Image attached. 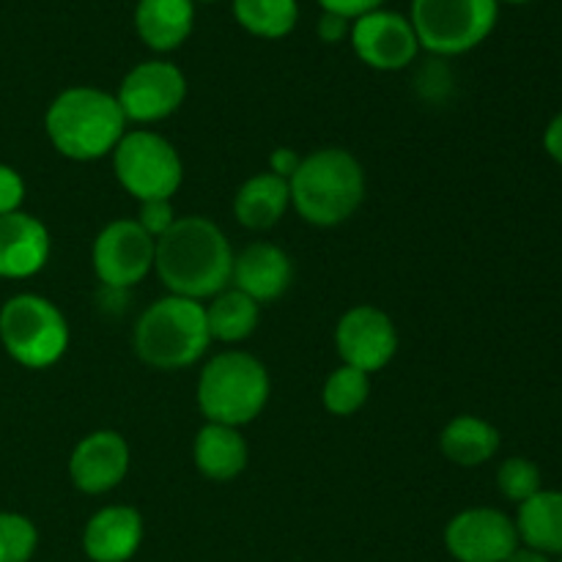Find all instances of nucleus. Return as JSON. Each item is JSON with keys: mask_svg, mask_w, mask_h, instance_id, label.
<instances>
[{"mask_svg": "<svg viewBox=\"0 0 562 562\" xmlns=\"http://www.w3.org/2000/svg\"><path fill=\"white\" fill-rule=\"evenodd\" d=\"M349 20H344V16L338 14H329V11H322V16H318V25H316V33L322 42L327 44H338L344 42L346 36H349Z\"/></svg>", "mask_w": 562, "mask_h": 562, "instance_id": "31", "label": "nucleus"}, {"mask_svg": "<svg viewBox=\"0 0 562 562\" xmlns=\"http://www.w3.org/2000/svg\"><path fill=\"white\" fill-rule=\"evenodd\" d=\"M187 97V77L170 60H143L121 80L119 108L126 121L154 124L181 108Z\"/></svg>", "mask_w": 562, "mask_h": 562, "instance_id": "10", "label": "nucleus"}, {"mask_svg": "<svg viewBox=\"0 0 562 562\" xmlns=\"http://www.w3.org/2000/svg\"><path fill=\"white\" fill-rule=\"evenodd\" d=\"M119 184L137 201H170L184 179V165L173 143L148 130L126 132L113 148Z\"/></svg>", "mask_w": 562, "mask_h": 562, "instance_id": "8", "label": "nucleus"}, {"mask_svg": "<svg viewBox=\"0 0 562 562\" xmlns=\"http://www.w3.org/2000/svg\"><path fill=\"white\" fill-rule=\"evenodd\" d=\"M368 393H371V379H368V373L357 371L351 366H340L324 382L322 401L333 415L349 417L366 404Z\"/></svg>", "mask_w": 562, "mask_h": 562, "instance_id": "25", "label": "nucleus"}, {"mask_svg": "<svg viewBox=\"0 0 562 562\" xmlns=\"http://www.w3.org/2000/svg\"><path fill=\"white\" fill-rule=\"evenodd\" d=\"M445 547L459 562H505L521 547L516 521L497 508H470L445 527Z\"/></svg>", "mask_w": 562, "mask_h": 562, "instance_id": "11", "label": "nucleus"}, {"mask_svg": "<svg viewBox=\"0 0 562 562\" xmlns=\"http://www.w3.org/2000/svg\"><path fill=\"white\" fill-rule=\"evenodd\" d=\"M291 206L305 223L333 228L346 223L366 198V173L357 157L346 148H318L302 157L289 179Z\"/></svg>", "mask_w": 562, "mask_h": 562, "instance_id": "3", "label": "nucleus"}, {"mask_svg": "<svg viewBox=\"0 0 562 562\" xmlns=\"http://www.w3.org/2000/svg\"><path fill=\"white\" fill-rule=\"evenodd\" d=\"M22 201H25V181L14 168L0 162V217L20 212Z\"/></svg>", "mask_w": 562, "mask_h": 562, "instance_id": "29", "label": "nucleus"}, {"mask_svg": "<svg viewBox=\"0 0 562 562\" xmlns=\"http://www.w3.org/2000/svg\"><path fill=\"white\" fill-rule=\"evenodd\" d=\"M234 250L223 228L209 217H176L157 239L154 269L165 289L187 300H212L231 285Z\"/></svg>", "mask_w": 562, "mask_h": 562, "instance_id": "1", "label": "nucleus"}, {"mask_svg": "<svg viewBox=\"0 0 562 562\" xmlns=\"http://www.w3.org/2000/svg\"><path fill=\"white\" fill-rule=\"evenodd\" d=\"M445 459L459 467H481L499 450V431L488 420L475 415H461L445 426L439 437Z\"/></svg>", "mask_w": 562, "mask_h": 562, "instance_id": "22", "label": "nucleus"}, {"mask_svg": "<svg viewBox=\"0 0 562 562\" xmlns=\"http://www.w3.org/2000/svg\"><path fill=\"white\" fill-rule=\"evenodd\" d=\"M302 157L294 151V148H274L272 157H269V170H272L274 176H280V179L289 181L291 176L296 173V168H300Z\"/></svg>", "mask_w": 562, "mask_h": 562, "instance_id": "32", "label": "nucleus"}, {"mask_svg": "<svg viewBox=\"0 0 562 562\" xmlns=\"http://www.w3.org/2000/svg\"><path fill=\"white\" fill-rule=\"evenodd\" d=\"M499 20L497 0H412L409 22L420 49L464 55L486 42Z\"/></svg>", "mask_w": 562, "mask_h": 562, "instance_id": "7", "label": "nucleus"}, {"mask_svg": "<svg viewBox=\"0 0 562 562\" xmlns=\"http://www.w3.org/2000/svg\"><path fill=\"white\" fill-rule=\"evenodd\" d=\"M335 346L344 366L368 373L382 371L398 351V333L393 318L373 305H357L340 316L335 327Z\"/></svg>", "mask_w": 562, "mask_h": 562, "instance_id": "13", "label": "nucleus"}, {"mask_svg": "<svg viewBox=\"0 0 562 562\" xmlns=\"http://www.w3.org/2000/svg\"><path fill=\"white\" fill-rule=\"evenodd\" d=\"M516 532L525 547L562 558V492H538L519 505Z\"/></svg>", "mask_w": 562, "mask_h": 562, "instance_id": "21", "label": "nucleus"}, {"mask_svg": "<svg viewBox=\"0 0 562 562\" xmlns=\"http://www.w3.org/2000/svg\"><path fill=\"white\" fill-rule=\"evenodd\" d=\"M192 3H217V0H192Z\"/></svg>", "mask_w": 562, "mask_h": 562, "instance_id": "36", "label": "nucleus"}, {"mask_svg": "<svg viewBox=\"0 0 562 562\" xmlns=\"http://www.w3.org/2000/svg\"><path fill=\"white\" fill-rule=\"evenodd\" d=\"M322 11L338 14L344 20H360V16L371 14V11L384 9V0H316Z\"/></svg>", "mask_w": 562, "mask_h": 562, "instance_id": "30", "label": "nucleus"}, {"mask_svg": "<svg viewBox=\"0 0 562 562\" xmlns=\"http://www.w3.org/2000/svg\"><path fill=\"white\" fill-rule=\"evenodd\" d=\"M38 547V532L27 516L0 514V562H27Z\"/></svg>", "mask_w": 562, "mask_h": 562, "instance_id": "26", "label": "nucleus"}, {"mask_svg": "<svg viewBox=\"0 0 562 562\" xmlns=\"http://www.w3.org/2000/svg\"><path fill=\"white\" fill-rule=\"evenodd\" d=\"M231 9L234 20L258 38H283L300 22L296 0H231Z\"/></svg>", "mask_w": 562, "mask_h": 562, "instance_id": "24", "label": "nucleus"}, {"mask_svg": "<svg viewBox=\"0 0 562 562\" xmlns=\"http://www.w3.org/2000/svg\"><path fill=\"white\" fill-rule=\"evenodd\" d=\"M269 373L247 351L212 357L198 379V406L209 423L239 428L256 420L269 401Z\"/></svg>", "mask_w": 562, "mask_h": 562, "instance_id": "5", "label": "nucleus"}, {"mask_svg": "<svg viewBox=\"0 0 562 562\" xmlns=\"http://www.w3.org/2000/svg\"><path fill=\"white\" fill-rule=\"evenodd\" d=\"M0 340L11 360L42 371L64 357L69 346V324L44 296L16 294L0 307Z\"/></svg>", "mask_w": 562, "mask_h": 562, "instance_id": "6", "label": "nucleus"}, {"mask_svg": "<svg viewBox=\"0 0 562 562\" xmlns=\"http://www.w3.org/2000/svg\"><path fill=\"white\" fill-rule=\"evenodd\" d=\"M349 38L357 58L379 71L406 69L420 53V42L409 16L390 9H376L355 20Z\"/></svg>", "mask_w": 562, "mask_h": 562, "instance_id": "12", "label": "nucleus"}, {"mask_svg": "<svg viewBox=\"0 0 562 562\" xmlns=\"http://www.w3.org/2000/svg\"><path fill=\"white\" fill-rule=\"evenodd\" d=\"M143 543V516L130 505L97 510L82 530V549L91 562H126Z\"/></svg>", "mask_w": 562, "mask_h": 562, "instance_id": "17", "label": "nucleus"}, {"mask_svg": "<svg viewBox=\"0 0 562 562\" xmlns=\"http://www.w3.org/2000/svg\"><path fill=\"white\" fill-rule=\"evenodd\" d=\"M44 126L55 151L75 162H91L113 154L126 135V119L115 93L91 86L60 91L47 108Z\"/></svg>", "mask_w": 562, "mask_h": 562, "instance_id": "2", "label": "nucleus"}, {"mask_svg": "<svg viewBox=\"0 0 562 562\" xmlns=\"http://www.w3.org/2000/svg\"><path fill=\"white\" fill-rule=\"evenodd\" d=\"M560 562H562V560H560Z\"/></svg>", "mask_w": 562, "mask_h": 562, "instance_id": "37", "label": "nucleus"}, {"mask_svg": "<svg viewBox=\"0 0 562 562\" xmlns=\"http://www.w3.org/2000/svg\"><path fill=\"white\" fill-rule=\"evenodd\" d=\"M212 335L206 307L187 296L168 294L148 305L135 324V351L157 371H181L206 355Z\"/></svg>", "mask_w": 562, "mask_h": 562, "instance_id": "4", "label": "nucleus"}, {"mask_svg": "<svg viewBox=\"0 0 562 562\" xmlns=\"http://www.w3.org/2000/svg\"><path fill=\"white\" fill-rule=\"evenodd\" d=\"M130 472V445L119 431H93L75 445L69 475L82 494L113 492Z\"/></svg>", "mask_w": 562, "mask_h": 562, "instance_id": "14", "label": "nucleus"}, {"mask_svg": "<svg viewBox=\"0 0 562 562\" xmlns=\"http://www.w3.org/2000/svg\"><path fill=\"white\" fill-rule=\"evenodd\" d=\"M291 283H294V263L289 252L280 250L278 245L256 241L234 258L231 285L258 305L280 300L291 289Z\"/></svg>", "mask_w": 562, "mask_h": 562, "instance_id": "15", "label": "nucleus"}, {"mask_svg": "<svg viewBox=\"0 0 562 562\" xmlns=\"http://www.w3.org/2000/svg\"><path fill=\"white\" fill-rule=\"evenodd\" d=\"M497 488L510 503H527L541 492V470L525 456H514L497 470Z\"/></svg>", "mask_w": 562, "mask_h": 562, "instance_id": "27", "label": "nucleus"}, {"mask_svg": "<svg viewBox=\"0 0 562 562\" xmlns=\"http://www.w3.org/2000/svg\"><path fill=\"white\" fill-rule=\"evenodd\" d=\"M137 223L143 225L148 236L159 239L162 234H168L170 225L176 223V214H173V203L170 201H146L140 203V217Z\"/></svg>", "mask_w": 562, "mask_h": 562, "instance_id": "28", "label": "nucleus"}, {"mask_svg": "<svg viewBox=\"0 0 562 562\" xmlns=\"http://www.w3.org/2000/svg\"><path fill=\"white\" fill-rule=\"evenodd\" d=\"M206 307V324L212 340H223V344H239V340L250 338L258 327V302H252L250 296L241 294L236 289L220 291L217 296H212V305Z\"/></svg>", "mask_w": 562, "mask_h": 562, "instance_id": "23", "label": "nucleus"}, {"mask_svg": "<svg viewBox=\"0 0 562 562\" xmlns=\"http://www.w3.org/2000/svg\"><path fill=\"white\" fill-rule=\"evenodd\" d=\"M497 3H530V0H497Z\"/></svg>", "mask_w": 562, "mask_h": 562, "instance_id": "35", "label": "nucleus"}, {"mask_svg": "<svg viewBox=\"0 0 562 562\" xmlns=\"http://www.w3.org/2000/svg\"><path fill=\"white\" fill-rule=\"evenodd\" d=\"M195 27L192 0H137L135 31L154 53H173Z\"/></svg>", "mask_w": 562, "mask_h": 562, "instance_id": "18", "label": "nucleus"}, {"mask_svg": "<svg viewBox=\"0 0 562 562\" xmlns=\"http://www.w3.org/2000/svg\"><path fill=\"white\" fill-rule=\"evenodd\" d=\"M291 206L289 181L269 173H256L239 187L234 198V212L245 228L267 231L283 220L285 209Z\"/></svg>", "mask_w": 562, "mask_h": 562, "instance_id": "20", "label": "nucleus"}, {"mask_svg": "<svg viewBox=\"0 0 562 562\" xmlns=\"http://www.w3.org/2000/svg\"><path fill=\"white\" fill-rule=\"evenodd\" d=\"M192 459H195L201 475H206L209 481L225 483L245 472L250 450H247V442L239 434V428L206 423L198 431L195 445H192Z\"/></svg>", "mask_w": 562, "mask_h": 562, "instance_id": "19", "label": "nucleus"}, {"mask_svg": "<svg viewBox=\"0 0 562 562\" xmlns=\"http://www.w3.org/2000/svg\"><path fill=\"white\" fill-rule=\"evenodd\" d=\"M157 239L137 220H113L93 241V272L108 289H132L154 269Z\"/></svg>", "mask_w": 562, "mask_h": 562, "instance_id": "9", "label": "nucleus"}, {"mask_svg": "<svg viewBox=\"0 0 562 562\" xmlns=\"http://www.w3.org/2000/svg\"><path fill=\"white\" fill-rule=\"evenodd\" d=\"M543 146H547L549 157L562 168V113H558L549 121L547 132H543Z\"/></svg>", "mask_w": 562, "mask_h": 562, "instance_id": "33", "label": "nucleus"}, {"mask_svg": "<svg viewBox=\"0 0 562 562\" xmlns=\"http://www.w3.org/2000/svg\"><path fill=\"white\" fill-rule=\"evenodd\" d=\"M49 258V234L38 217L11 212L0 217V278L22 280L42 272Z\"/></svg>", "mask_w": 562, "mask_h": 562, "instance_id": "16", "label": "nucleus"}, {"mask_svg": "<svg viewBox=\"0 0 562 562\" xmlns=\"http://www.w3.org/2000/svg\"><path fill=\"white\" fill-rule=\"evenodd\" d=\"M505 562H552V560H549V554L536 552V549H530V547H519V549H516V552L510 554V558L505 560Z\"/></svg>", "mask_w": 562, "mask_h": 562, "instance_id": "34", "label": "nucleus"}]
</instances>
